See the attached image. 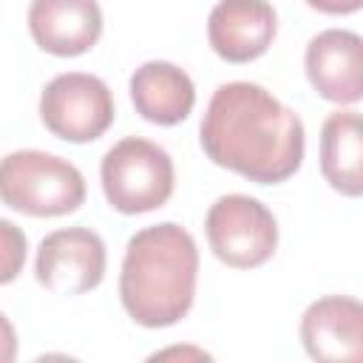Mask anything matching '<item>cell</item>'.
Returning <instances> with one entry per match:
<instances>
[{"instance_id": "cell-1", "label": "cell", "mask_w": 363, "mask_h": 363, "mask_svg": "<svg viewBox=\"0 0 363 363\" xmlns=\"http://www.w3.org/2000/svg\"><path fill=\"white\" fill-rule=\"evenodd\" d=\"M199 142L207 159L255 184H281L298 173L306 150L301 116L258 82H224L213 91Z\"/></svg>"}, {"instance_id": "cell-2", "label": "cell", "mask_w": 363, "mask_h": 363, "mask_svg": "<svg viewBox=\"0 0 363 363\" xmlns=\"http://www.w3.org/2000/svg\"><path fill=\"white\" fill-rule=\"evenodd\" d=\"M199 247L176 221L142 227L130 235L119 269V301L145 329H164L187 318L196 301Z\"/></svg>"}, {"instance_id": "cell-3", "label": "cell", "mask_w": 363, "mask_h": 363, "mask_svg": "<svg viewBox=\"0 0 363 363\" xmlns=\"http://www.w3.org/2000/svg\"><path fill=\"white\" fill-rule=\"evenodd\" d=\"M0 199L23 216H68L85 201V176L62 156L45 150H14L0 164Z\"/></svg>"}, {"instance_id": "cell-4", "label": "cell", "mask_w": 363, "mask_h": 363, "mask_svg": "<svg viewBox=\"0 0 363 363\" xmlns=\"http://www.w3.org/2000/svg\"><path fill=\"white\" fill-rule=\"evenodd\" d=\"M108 204L122 216H142L167 204L176 190V167L164 147L142 136H125L99 164Z\"/></svg>"}, {"instance_id": "cell-5", "label": "cell", "mask_w": 363, "mask_h": 363, "mask_svg": "<svg viewBox=\"0 0 363 363\" xmlns=\"http://www.w3.org/2000/svg\"><path fill=\"white\" fill-rule=\"evenodd\" d=\"M204 233L213 255L233 269H255L267 264L278 247L272 210L244 193L218 196L204 216Z\"/></svg>"}, {"instance_id": "cell-6", "label": "cell", "mask_w": 363, "mask_h": 363, "mask_svg": "<svg viewBox=\"0 0 363 363\" xmlns=\"http://www.w3.org/2000/svg\"><path fill=\"white\" fill-rule=\"evenodd\" d=\"M116 116L113 94L105 79L85 71L57 74L40 94V119L57 139L85 145L99 139Z\"/></svg>"}, {"instance_id": "cell-7", "label": "cell", "mask_w": 363, "mask_h": 363, "mask_svg": "<svg viewBox=\"0 0 363 363\" xmlns=\"http://www.w3.org/2000/svg\"><path fill=\"white\" fill-rule=\"evenodd\" d=\"M108 247L99 233L88 227H62L48 233L34 258V278L54 295H85L105 278Z\"/></svg>"}, {"instance_id": "cell-8", "label": "cell", "mask_w": 363, "mask_h": 363, "mask_svg": "<svg viewBox=\"0 0 363 363\" xmlns=\"http://www.w3.org/2000/svg\"><path fill=\"white\" fill-rule=\"evenodd\" d=\"M306 79L318 96L335 105L363 99V37L349 28L318 31L303 51Z\"/></svg>"}, {"instance_id": "cell-9", "label": "cell", "mask_w": 363, "mask_h": 363, "mask_svg": "<svg viewBox=\"0 0 363 363\" xmlns=\"http://www.w3.org/2000/svg\"><path fill=\"white\" fill-rule=\"evenodd\" d=\"M301 343L312 360L363 363V301L323 295L301 315Z\"/></svg>"}, {"instance_id": "cell-10", "label": "cell", "mask_w": 363, "mask_h": 363, "mask_svg": "<svg viewBox=\"0 0 363 363\" xmlns=\"http://www.w3.org/2000/svg\"><path fill=\"white\" fill-rule=\"evenodd\" d=\"M278 31V14L267 0H218L207 17L210 48L233 65L267 54Z\"/></svg>"}, {"instance_id": "cell-11", "label": "cell", "mask_w": 363, "mask_h": 363, "mask_svg": "<svg viewBox=\"0 0 363 363\" xmlns=\"http://www.w3.org/2000/svg\"><path fill=\"white\" fill-rule=\"evenodd\" d=\"M26 20L37 48L54 57H79L102 37L96 0H31Z\"/></svg>"}, {"instance_id": "cell-12", "label": "cell", "mask_w": 363, "mask_h": 363, "mask_svg": "<svg viewBox=\"0 0 363 363\" xmlns=\"http://www.w3.org/2000/svg\"><path fill=\"white\" fill-rule=\"evenodd\" d=\"M130 102L145 122L170 128L193 113L196 85L184 68L167 60H150L130 74Z\"/></svg>"}, {"instance_id": "cell-13", "label": "cell", "mask_w": 363, "mask_h": 363, "mask_svg": "<svg viewBox=\"0 0 363 363\" xmlns=\"http://www.w3.org/2000/svg\"><path fill=\"white\" fill-rule=\"evenodd\" d=\"M320 173L335 193L363 199V113L335 111L323 119Z\"/></svg>"}, {"instance_id": "cell-14", "label": "cell", "mask_w": 363, "mask_h": 363, "mask_svg": "<svg viewBox=\"0 0 363 363\" xmlns=\"http://www.w3.org/2000/svg\"><path fill=\"white\" fill-rule=\"evenodd\" d=\"M0 238H3V272H0V281L11 284L17 278V272H20V267L26 264V235L9 218H3L0 221Z\"/></svg>"}, {"instance_id": "cell-15", "label": "cell", "mask_w": 363, "mask_h": 363, "mask_svg": "<svg viewBox=\"0 0 363 363\" xmlns=\"http://www.w3.org/2000/svg\"><path fill=\"white\" fill-rule=\"evenodd\" d=\"M309 9L320 11V14H354L363 9V0H306Z\"/></svg>"}, {"instance_id": "cell-16", "label": "cell", "mask_w": 363, "mask_h": 363, "mask_svg": "<svg viewBox=\"0 0 363 363\" xmlns=\"http://www.w3.org/2000/svg\"><path fill=\"white\" fill-rule=\"evenodd\" d=\"M170 354H199V357H210L207 352H199V349H167V352H159V354H153V357H170Z\"/></svg>"}]
</instances>
